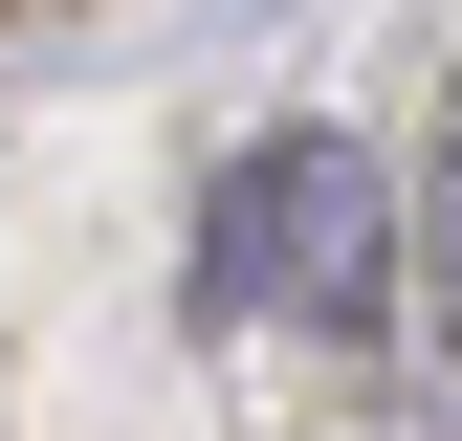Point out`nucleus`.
Masks as SVG:
<instances>
[{
    "label": "nucleus",
    "mask_w": 462,
    "mask_h": 441,
    "mask_svg": "<svg viewBox=\"0 0 462 441\" xmlns=\"http://www.w3.org/2000/svg\"><path fill=\"white\" fill-rule=\"evenodd\" d=\"M199 243H220V309H286V331H374V309H396V265H419L353 133H264L243 177H220Z\"/></svg>",
    "instance_id": "obj_1"
},
{
    "label": "nucleus",
    "mask_w": 462,
    "mask_h": 441,
    "mask_svg": "<svg viewBox=\"0 0 462 441\" xmlns=\"http://www.w3.org/2000/svg\"><path fill=\"white\" fill-rule=\"evenodd\" d=\"M419 287H440V331H462V89H440V177H419Z\"/></svg>",
    "instance_id": "obj_2"
}]
</instances>
